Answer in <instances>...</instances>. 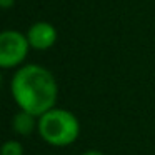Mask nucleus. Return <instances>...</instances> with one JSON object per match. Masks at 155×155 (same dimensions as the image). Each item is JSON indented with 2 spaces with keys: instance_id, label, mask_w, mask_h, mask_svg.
<instances>
[{
  "instance_id": "2",
  "label": "nucleus",
  "mask_w": 155,
  "mask_h": 155,
  "mask_svg": "<svg viewBox=\"0 0 155 155\" xmlns=\"http://www.w3.org/2000/svg\"><path fill=\"white\" fill-rule=\"evenodd\" d=\"M37 134L50 147H68L80 137V120L74 112L54 107L38 117Z\"/></svg>"
},
{
  "instance_id": "7",
  "label": "nucleus",
  "mask_w": 155,
  "mask_h": 155,
  "mask_svg": "<svg viewBox=\"0 0 155 155\" xmlns=\"http://www.w3.org/2000/svg\"><path fill=\"white\" fill-rule=\"evenodd\" d=\"M14 5H15V0H0V7L4 8V10L14 7Z\"/></svg>"
},
{
  "instance_id": "4",
  "label": "nucleus",
  "mask_w": 155,
  "mask_h": 155,
  "mask_svg": "<svg viewBox=\"0 0 155 155\" xmlns=\"http://www.w3.org/2000/svg\"><path fill=\"white\" fill-rule=\"evenodd\" d=\"M25 35L28 38L30 48H34V50H48L57 42V28L50 22L45 20L32 24Z\"/></svg>"
},
{
  "instance_id": "8",
  "label": "nucleus",
  "mask_w": 155,
  "mask_h": 155,
  "mask_svg": "<svg viewBox=\"0 0 155 155\" xmlns=\"http://www.w3.org/2000/svg\"><path fill=\"white\" fill-rule=\"evenodd\" d=\"M80 155H105V153H104V152H100V150H95V148H88V150L82 152Z\"/></svg>"
},
{
  "instance_id": "3",
  "label": "nucleus",
  "mask_w": 155,
  "mask_h": 155,
  "mask_svg": "<svg viewBox=\"0 0 155 155\" xmlns=\"http://www.w3.org/2000/svg\"><path fill=\"white\" fill-rule=\"evenodd\" d=\"M30 50L25 34L18 30H4L0 34V67L20 68Z\"/></svg>"
},
{
  "instance_id": "5",
  "label": "nucleus",
  "mask_w": 155,
  "mask_h": 155,
  "mask_svg": "<svg viewBox=\"0 0 155 155\" xmlns=\"http://www.w3.org/2000/svg\"><path fill=\"white\" fill-rule=\"evenodd\" d=\"M12 130L18 135V137H28L38 128V117L34 114H28L25 110H18L17 114L12 117Z\"/></svg>"
},
{
  "instance_id": "6",
  "label": "nucleus",
  "mask_w": 155,
  "mask_h": 155,
  "mask_svg": "<svg viewBox=\"0 0 155 155\" xmlns=\"http://www.w3.org/2000/svg\"><path fill=\"white\" fill-rule=\"evenodd\" d=\"M25 148L24 143L18 140H7L2 145V153L0 155H24Z\"/></svg>"
},
{
  "instance_id": "1",
  "label": "nucleus",
  "mask_w": 155,
  "mask_h": 155,
  "mask_svg": "<svg viewBox=\"0 0 155 155\" xmlns=\"http://www.w3.org/2000/svg\"><path fill=\"white\" fill-rule=\"evenodd\" d=\"M10 94L18 110L42 117L45 112L57 107L58 84L48 68L27 64L12 75Z\"/></svg>"
}]
</instances>
